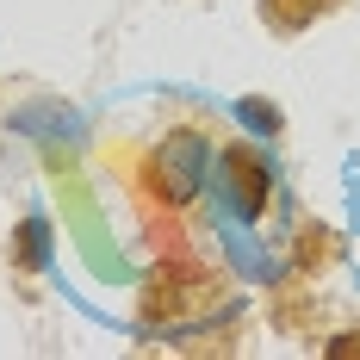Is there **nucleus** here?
<instances>
[{"instance_id":"nucleus-2","label":"nucleus","mask_w":360,"mask_h":360,"mask_svg":"<svg viewBox=\"0 0 360 360\" xmlns=\"http://www.w3.org/2000/svg\"><path fill=\"white\" fill-rule=\"evenodd\" d=\"M224 180H230V193H236V212L243 217H261L267 205V162L255 155V149H224Z\"/></svg>"},{"instance_id":"nucleus-5","label":"nucleus","mask_w":360,"mask_h":360,"mask_svg":"<svg viewBox=\"0 0 360 360\" xmlns=\"http://www.w3.org/2000/svg\"><path fill=\"white\" fill-rule=\"evenodd\" d=\"M243 112H249V118H255V124H261V131H274V124H280V118H274V106H255V100H249V106H243Z\"/></svg>"},{"instance_id":"nucleus-3","label":"nucleus","mask_w":360,"mask_h":360,"mask_svg":"<svg viewBox=\"0 0 360 360\" xmlns=\"http://www.w3.org/2000/svg\"><path fill=\"white\" fill-rule=\"evenodd\" d=\"M323 6H329V0H261V13H267L280 32H298V25H311Z\"/></svg>"},{"instance_id":"nucleus-1","label":"nucleus","mask_w":360,"mask_h":360,"mask_svg":"<svg viewBox=\"0 0 360 360\" xmlns=\"http://www.w3.org/2000/svg\"><path fill=\"white\" fill-rule=\"evenodd\" d=\"M205 162H212V149L205 137H193V131H174L168 143L155 149V186H162V199H193L199 193V180H205Z\"/></svg>"},{"instance_id":"nucleus-4","label":"nucleus","mask_w":360,"mask_h":360,"mask_svg":"<svg viewBox=\"0 0 360 360\" xmlns=\"http://www.w3.org/2000/svg\"><path fill=\"white\" fill-rule=\"evenodd\" d=\"M25 261L44 267V224H25Z\"/></svg>"},{"instance_id":"nucleus-6","label":"nucleus","mask_w":360,"mask_h":360,"mask_svg":"<svg viewBox=\"0 0 360 360\" xmlns=\"http://www.w3.org/2000/svg\"><path fill=\"white\" fill-rule=\"evenodd\" d=\"M329 354H360V335H335V342H329Z\"/></svg>"}]
</instances>
